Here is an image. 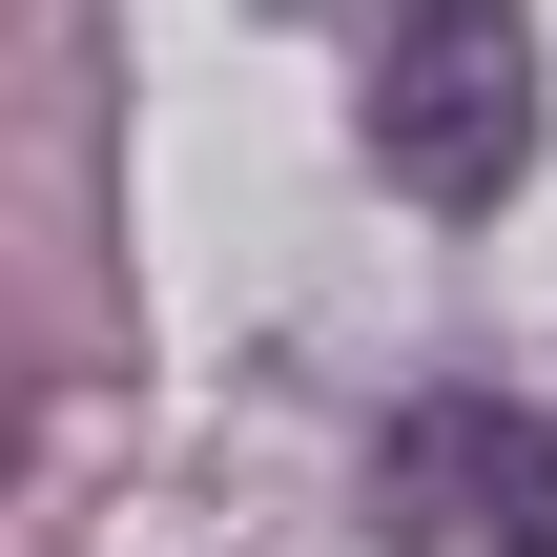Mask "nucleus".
Masks as SVG:
<instances>
[{
  "mask_svg": "<svg viewBox=\"0 0 557 557\" xmlns=\"http://www.w3.org/2000/svg\"><path fill=\"white\" fill-rule=\"evenodd\" d=\"M372 165L413 186V207H517V165H537V41L496 21V0H413L393 41H372Z\"/></svg>",
  "mask_w": 557,
  "mask_h": 557,
  "instance_id": "1",
  "label": "nucleus"
},
{
  "mask_svg": "<svg viewBox=\"0 0 557 557\" xmlns=\"http://www.w3.org/2000/svg\"><path fill=\"white\" fill-rule=\"evenodd\" d=\"M413 517L475 557H557V413H517V393H434L413 413Z\"/></svg>",
  "mask_w": 557,
  "mask_h": 557,
  "instance_id": "2",
  "label": "nucleus"
},
{
  "mask_svg": "<svg viewBox=\"0 0 557 557\" xmlns=\"http://www.w3.org/2000/svg\"><path fill=\"white\" fill-rule=\"evenodd\" d=\"M0 475H21V331H0Z\"/></svg>",
  "mask_w": 557,
  "mask_h": 557,
  "instance_id": "3",
  "label": "nucleus"
}]
</instances>
